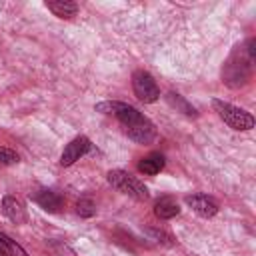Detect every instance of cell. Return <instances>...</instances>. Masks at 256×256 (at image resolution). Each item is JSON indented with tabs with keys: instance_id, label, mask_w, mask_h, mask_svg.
<instances>
[{
	"instance_id": "obj_1",
	"label": "cell",
	"mask_w": 256,
	"mask_h": 256,
	"mask_svg": "<svg viewBox=\"0 0 256 256\" xmlns=\"http://www.w3.org/2000/svg\"><path fill=\"white\" fill-rule=\"evenodd\" d=\"M212 108L216 110V114H218L232 130L244 132V130H250V128L254 126L252 114L246 112V110H242V108H238V106H234V104H230V102H224V100L214 98V100H212Z\"/></svg>"
},
{
	"instance_id": "obj_2",
	"label": "cell",
	"mask_w": 256,
	"mask_h": 256,
	"mask_svg": "<svg viewBox=\"0 0 256 256\" xmlns=\"http://www.w3.org/2000/svg\"><path fill=\"white\" fill-rule=\"evenodd\" d=\"M108 182H110L112 188H116L118 192L130 196V198H134V200H138V202H144V200H148V196H150V194H148V188H146L138 178L130 176V174L124 172V170H110V172H108Z\"/></svg>"
},
{
	"instance_id": "obj_3",
	"label": "cell",
	"mask_w": 256,
	"mask_h": 256,
	"mask_svg": "<svg viewBox=\"0 0 256 256\" xmlns=\"http://www.w3.org/2000/svg\"><path fill=\"white\" fill-rule=\"evenodd\" d=\"M250 58L244 56V48H240V56L234 52L230 56V60L224 64V70H222V78L228 86L232 88H238V86H244L250 78Z\"/></svg>"
},
{
	"instance_id": "obj_4",
	"label": "cell",
	"mask_w": 256,
	"mask_h": 256,
	"mask_svg": "<svg viewBox=\"0 0 256 256\" xmlns=\"http://www.w3.org/2000/svg\"><path fill=\"white\" fill-rule=\"evenodd\" d=\"M132 88H134V96L144 104H152L160 98V88L152 78V74L146 70H136L132 74Z\"/></svg>"
},
{
	"instance_id": "obj_5",
	"label": "cell",
	"mask_w": 256,
	"mask_h": 256,
	"mask_svg": "<svg viewBox=\"0 0 256 256\" xmlns=\"http://www.w3.org/2000/svg\"><path fill=\"white\" fill-rule=\"evenodd\" d=\"M124 132L128 134L130 140H134L138 144H150L156 138V128H154V124L146 116H142L140 120L124 126Z\"/></svg>"
},
{
	"instance_id": "obj_6",
	"label": "cell",
	"mask_w": 256,
	"mask_h": 256,
	"mask_svg": "<svg viewBox=\"0 0 256 256\" xmlns=\"http://www.w3.org/2000/svg\"><path fill=\"white\" fill-rule=\"evenodd\" d=\"M88 150H90V140H88L86 136H76L72 142L66 144L64 152H62V156H60V164H62V166H70V164H74L76 160H80Z\"/></svg>"
},
{
	"instance_id": "obj_7",
	"label": "cell",
	"mask_w": 256,
	"mask_h": 256,
	"mask_svg": "<svg viewBox=\"0 0 256 256\" xmlns=\"http://www.w3.org/2000/svg\"><path fill=\"white\" fill-rule=\"evenodd\" d=\"M186 204L202 218H212L218 212V204L214 198L206 196V194H188L186 196Z\"/></svg>"
},
{
	"instance_id": "obj_8",
	"label": "cell",
	"mask_w": 256,
	"mask_h": 256,
	"mask_svg": "<svg viewBox=\"0 0 256 256\" xmlns=\"http://www.w3.org/2000/svg\"><path fill=\"white\" fill-rule=\"evenodd\" d=\"M2 212L8 220H12L14 224H24L26 222V208L24 204L14 198V196H4L2 198Z\"/></svg>"
},
{
	"instance_id": "obj_9",
	"label": "cell",
	"mask_w": 256,
	"mask_h": 256,
	"mask_svg": "<svg viewBox=\"0 0 256 256\" xmlns=\"http://www.w3.org/2000/svg\"><path fill=\"white\" fill-rule=\"evenodd\" d=\"M46 8H48L54 16L64 18V20L76 16V12H78V4L72 2V0H46Z\"/></svg>"
},
{
	"instance_id": "obj_10",
	"label": "cell",
	"mask_w": 256,
	"mask_h": 256,
	"mask_svg": "<svg viewBox=\"0 0 256 256\" xmlns=\"http://www.w3.org/2000/svg\"><path fill=\"white\" fill-rule=\"evenodd\" d=\"M34 202L46 212H58L62 208V198L54 190H40L34 194Z\"/></svg>"
},
{
	"instance_id": "obj_11",
	"label": "cell",
	"mask_w": 256,
	"mask_h": 256,
	"mask_svg": "<svg viewBox=\"0 0 256 256\" xmlns=\"http://www.w3.org/2000/svg\"><path fill=\"white\" fill-rule=\"evenodd\" d=\"M154 214H156L160 220H170V218H174V216L180 214V206H178V202H176L174 198L164 196V198H160V200L154 204Z\"/></svg>"
},
{
	"instance_id": "obj_12",
	"label": "cell",
	"mask_w": 256,
	"mask_h": 256,
	"mask_svg": "<svg viewBox=\"0 0 256 256\" xmlns=\"http://www.w3.org/2000/svg\"><path fill=\"white\" fill-rule=\"evenodd\" d=\"M164 168V156L160 152H152L148 156H144L140 162H138V170L146 176H154L158 174L160 170Z\"/></svg>"
},
{
	"instance_id": "obj_13",
	"label": "cell",
	"mask_w": 256,
	"mask_h": 256,
	"mask_svg": "<svg viewBox=\"0 0 256 256\" xmlns=\"http://www.w3.org/2000/svg\"><path fill=\"white\" fill-rule=\"evenodd\" d=\"M166 98H168V102H170L174 108H178L182 114H186V116H198L196 108H194L192 104H188V102H186V100H184L180 94H174V92H170Z\"/></svg>"
},
{
	"instance_id": "obj_14",
	"label": "cell",
	"mask_w": 256,
	"mask_h": 256,
	"mask_svg": "<svg viewBox=\"0 0 256 256\" xmlns=\"http://www.w3.org/2000/svg\"><path fill=\"white\" fill-rule=\"evenodd\" d=\"M126 102H118V100H104V102H98L96 104V112H102V114H108V116H116L122 106Z\"/></svg>"
},
{
	"instance_id": "obj_15",
	"label": "cell",
	"mask_w": 256,
	"mask_h": 256,
	"mask_svg": "<svg viewBox=\"0 0 256 256\" xmlns=\"http://www.w3.org/2000/svg\"><path fill=\"white\" fill-rule=\"evenodd\" d=\"M0 242L4 244V248H6L8 256H28V254H26V250H24L20 244H16L10 236H6L4 232H0Z\"/></svg>"
},
{
	"instance_id": "obj_16",
	"label": "cell",
	"mask_w": 256,
	"mask_h": 256,
	"mask_svg": "<svg viewBox=\"0 0 256 256\" xmlns=\"http://www.w3.org/2000/svg\"><path fill=\"white\" fill-rule=\"evenodd\" d=\"M76 212H78L82 218H90V216L96 214V206H94V202H92L90 198H80V200L76 202Z\"/></svg>"
},
{
	"instance_id": "obj_17",
	"label": "cell",
	"mask_w": 256,
	"mask_h": 256,
	"mask_svg": "<svg viewBox=\"0 0 256 256\" xmlns=\"http://www.w3.org/2000/svg\"><path fill=\"white\" fill-rule=\"evenodd\" d=\"M18 162V154L10 148H0V164L2 166H10V164H16Z\"/></svg>"
},
{
	"instance_id": "obj_18",
	"label": "cell",
	"mask_w": 256,
	"mask_h": 256,
	"mask_svg": "<svg viewBox=\"0 0 256 256\" xmlns=\"http://www.w3.org/2000/svg\"><path fill=\"white\" fill-rule=\"evenodd\" d=\"M0 256H8V252H6V248H4L2 242H0Z\"/></svg>"
}]
</instances>
